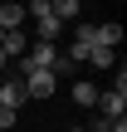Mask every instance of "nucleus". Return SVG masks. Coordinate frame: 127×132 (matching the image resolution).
I'll return each instance as SVG.
<instances>
[{
  "instance_id": "1",
  "label": "nucleus",
  "mask_w": 127,
  "mask_h": 132,
  "mask_svg": "<svg viewBox=\"0 0 127 132\" xmlns=\"http://www.w3.org/2000/svg\"><path fill=\"white\" fill-rule=\"evenodd\" d=\"M98 108H103V118L108 122H117L127 108V73H117V88H108V93H98Z\"/></svg>"
},
{
  "instance_id": "2",
  "label": "nucleus",
  "mask_w": 127,
  "mask_h": 132,
  "mask_svg": "<svg viewBox=\"0 0 127 132\" xmlns=\"http://www.w3.org/2000/svg\"><path fill=\"white\" fill-rule=\"evenodd\" d=\"M59 59H64V54H59L54 44H39V39H34V44H29V54H24V73H34V69H49V73H54V69H59Z\"/></svg>"
},
{
  "instance_id": "3",
  "label": "nucleus",
  "mask_w": 127,
  "mask_h": 132,
  "mask_svg": "<svg viewBox=\"0 0 127 132\" xmlns=\"http://www.w3.org/2000/svg\"><path fill=\"white\" fill-rule=\"evenodd\" d=\"M24 15H34V20H39V44H54V34H59V20L49 15V0H34Z\"/></svg>"
},
{
  "instance_id": "4",
  "label": "nucleus",
  "mask_w": 127,
  "mask_h": 132,
  "mask_svg": "<svg viewBox=\"0 0 127 132\" xmlns=\"http://www.w3.org/2000/svg\"><path fill=\"white\" fill-rule=\"evenodd\" d=\"M54 83H59V78H54L49 69H34V73H24V83H20V88H24V98H49V93H54Z\"/></svg>"
},
{
  "instance_id": "5",
  "label": "nucleus",
  "mask_w": 127,
  "mask_h": 132,
  "mask_svg": "<svg viewBox=\"0 0 127 132\" xmlns=\"http://www.w3.org/2000/svg\"><path fill=\"white\" fill-rule=\"evenodd\" d=\"M24 49H29V39H24V34H20V29H10V34H5V39H0V54H5V59H15V54H20V59H24Z\"/></svg>"
},
{
  "instance_id": "6",
  "label": "nucleus",
  "mask_w": 127,
  "mask_h": 132,
  "mask_svg": "<svg viewBox=\"0 0 127 132\" xmlns=\"http://www.w3.org/2000/svg\"><path fill=\"white\" fill-rule=\"evenodd\" d=\"M98 93H103V88H98V83H88V78H78V83H73V103H83V108H98Z\"/></svg>"
},
{
  "instance_id": "7",
  "label": "nucleus",
  "mask_w": 127,
  "mask_h": 132,
  "mask_svg": "<svg viewBox=\"0 0 127 132\" xmlns=\"http://www.w3.org/2000/svg\"><path fill=\"white\" fill-rule=\"evenodd\" d=\"M20 103H24V88H20V83H0V108L20 113Z\"/></svg>"
},
{
  "instance_id": "8",
  "label": "nucleus",
  "mask_w": 127,
  "mask_h": 132,
  "mask_svg": "<svg viewBox=\"0 0 127 132\" xmlns=\"http://www.w3.org/2000/svg\"><path fill=\"white\" fill-rule=\"evenodd\" d=\"M20 20H24V5H0V29H5V34L20 29Z\"/></svg>"
},
{
  "instance_id": "9",
  "label": "nucleus",
  "mask_w": 127,
  "mask_h": 132,
  "mask_svg": "<svg viewBox=\"0 0 127 132\" xmlns=\"http://www.w3.org/2000/svg\"><path fill=\"white\" fill-rule=\"evenodd\" d=\"M49 15H54L59 24H64V20H78V0H54V5H49Z\"/></svg>"
},
{
  "instance_id": "10",
  "label": "nucleus",
  "mask_w": 127,
  "mask_h": 132,
  "mask_svg": "<svg viewBox=\"0 0 127 132\" xmlns=\"http://www.w3.org/2000/svg\"><path fill=\"white\" fill-rule=\"evenodd\" d=\"M88 64H98V69H113V64H117V49H93V54H88Z\"/></svg>"
},
{
  "instance_id": "11",
  "label": "nucleus",
  "mask_w": 127,
  "mask_h": 132,
  "mask_svg": "<svg viewBox=\"0 0 127 132\" xmlns=\"http://www.w3.org/2000/svg\"><path fill=\"white\" fill-rule=\"evenodd\" d=\"M15 127V113H10V108H0V132H10Z\"/></svg>"
},
{
  "instance_id": "12",
  "label": "nucleus",
  "mask_w": 127,
  "mask_h": 132,
  "mask_svg": "<svg viewBox=\"0 0 127 132\" xmlns=\"http://www.w3.org/2000/svg\"><path fill=\"white\" fill-rule=\"evenodd\" d=\"M73 132H88V127H73Z\"/></svg>"
},
{
  "instance_id": "13",
  "label": "nucleus",
  "mask_w": 127,
  "mask_h": 132,
  "mask_svg": "<svg viewBox=\"0 0 127 132\" xmlns=\"http://www.w3.org/2000/svg\"><path fill=\"white\" fill-rule=\"evenodd\" d=\"M0 39H5V29H0Z\"/></svg>"
}]
</instances>
